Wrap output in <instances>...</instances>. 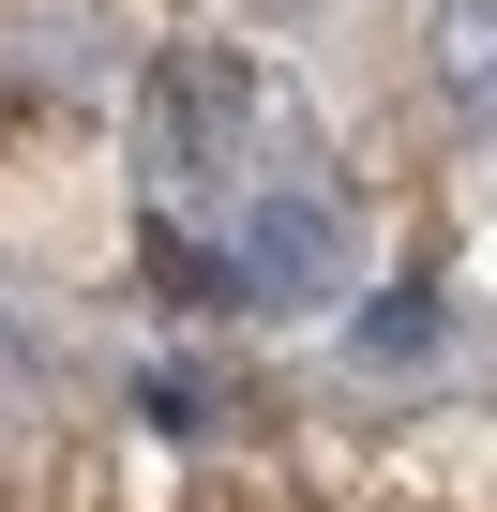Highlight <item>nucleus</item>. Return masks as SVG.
Instances as JSON below:
<instances>
[{
    "label": "nucleus",
    "instance_id": "f257e3e1",
    "mask_svg": "<svg viewBox=\"0 0 497 512\" xmlns=\"http://www.w3.org/2000/svg\"><path fill=\"white\" fill-rule=\"evenodd\" d=\"M437 61H452V91L482 76V106H497V0H437Z\"/></svg>",
    "mask_w": 497,
    "mask_h": 512
}]
</instances>
